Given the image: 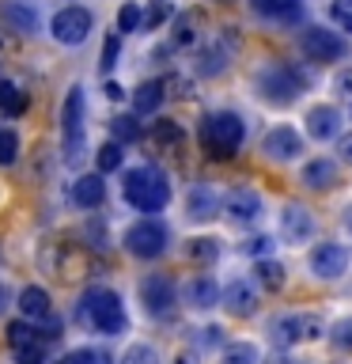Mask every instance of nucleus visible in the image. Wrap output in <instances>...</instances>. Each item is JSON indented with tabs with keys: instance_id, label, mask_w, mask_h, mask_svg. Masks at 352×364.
I'll return each mask as SVG.
<instances>
[{
	"instance_id": "nucleus-1",
	"label": "nucleus",
	"mask_w": 352,
	"mask_h": 364,
	"mask_svg": "<svg viewBox=\"0 0 352 364\" xmlns=\"http://www.w3.org/2000/svg\"><path fill=\"white\" fill-rule=\"evenodd\" d=\"M79 323L87 330H95V334H121L125 326H129V318H125V307H121V296L114 289H87L79 296Z\"/></svg>"
},
{
	"instance_id": "nucleus-2",
	"label": "nucleus",
	"mask_w": 352,
	"mask_h": 364,
	"mask_svg": "<svg viewBox=\"0 0 352 364\" xmlns=\"http://www.w3.org/2000/svg\"><path fill=\"white\" fill-rule=\"evenodd\" d=\"M121 193L133 209L159 213L170 201V182L163 178V171H155V167H133L121 182Z\"/></svg>"
},
{
	"instance_id": "nucleus-3",
	"label": "nucleus",
	"mask_w": 352,
	"mask_h": 364,
	"mask_svg": "<svg viewBox=\"0 0 352 364\" xmlns=\"http://www.w3.org/2000/svg\"><path fill=\"white\" fill-rule=\"evenodd\" d=\"M243 118L231 110H220V114H209L201 125V144L212 159H231L243 144Z\"/></svg>"
},
{
	"instance_id": "nucleus-4",
	"label": "nucleus",
	"mask_w": 352,
	"mask_h": 364,
	"mask_svg": "<svg viewBox=\"0 0 352 364\" xmlns=\"http://www.w3.org/2000/svg\"><path fill=\"white\" fill-rule=\"evenodd\" d=\"M61 148L65 164H79L87 156V133H84V87H72L61 110Z\"/></svg>"
},
{
	"instance_id": "nucleus-5",
	"label": "nucleus",
	"mask_w": 352,
	"mask_h": 364,
	"mask_svg": "<svg viewBox=\"0 0 352 364\" xmlns=\"http://www.w3.org/2000/svg\"><path fill=\"white\" fill-rule=\"evenodd\" d=\"M258 87H261V95H265L269 102L288 107V102H295V95L303 91V80H299V73H295V68H288V65H273V68H265V73H261Z\"/></svg>"
},
{
	"instance_id": "nucleus-6",
	"label": "nucleus",
	"mask_w": 352,
	"mask_h": 364,
	"mask_svg": "<svg viewBox=\"0 0 352 364\" xmlns=\"http://www.w3.org/2000/svg\"><path fill=\"white\" fill-rule=\"evenodd\" d=\"M167 228L159 224V220H141V224H133L129 232H125V250L136 258H159L167 250Z\"/></svg>"
},
{
	"instance_id": "nucleus-7",
	"label": "nucleus",
	"mask_w": 352,
	"mask_h": 364,
	"mask_svg": "<svg viewBox=\"0 0 352 364\" xmlns=\"http://www.w3.org/2000/svg\"><path fill=\"white\" fill-rule=\"evenodd\" d=\"M50 31H53V38L61 42V46L87 42V34H91V11L79 8V4H68V8H61V11L53 16Z\"/></svg>"
},
{
	"instance_id": "nucleus-8",
	"label": "nucleus",
	"mask_w": 352,
	"mask_h": 364,
	"mask_svg": "<svg viewBox=\"0 0 352 364\" xmlns=\"http://www.w3.org/2000/svg\"><path fill=\"white\" fill-rule=\"evenodd\" d=\"M299 42H303V53L311 57V61H341V57L348 53V42L341 38V34L326 31V27H307Z\"/></svg>"
},
{
	"instance_id": "nucleus-9",
	"label": "nucleus",
	"mask_w": 352,
	"mask_h": 364,
	"mask_svg": "<svg viewBox=\"0 0 352 364\" xmlns=\"http://www.w3.org/2000/svg\"><path fill=\"white\" fill-rule=\"evenodd\" d=\"M141 300L148 307V315L155 318H167L175 311V281L163 277V273H152V277L141 281Z\"/></svg>"
},
{
	"instance_id": "nucleus-10",
	"label": "nucleus",
	"mask_w": 352,
	"mask_h": 364,
	"mask_svg": "<svg viewBox=\"0 0 352 364\" xmlns=\"http://www.w3.org/2000/svg\"><path fill=\"white\" fill-rule=\"evenodd\" d=\"M318 334H322V323L314 315H280L273 323V341L277 346H295V341H307Z\"/></svg>"
},
{
	"instance_id": "nucleus-11",
	"label": "nucleus",
	"mask_w": 352,
	"mask_h": 364,
	"mask_svg": "<svg viewBox=\"0 0 352 364\" xmlns=\"http://www.w3.org/2000/svg\"><path fill=\"white\" fill-rule=\"evenodd\" d=\"M311 269H314V277H322V281L345 277V269H348V250L341 247V243H318V247L311 250Z\"/></svg>"
},
{
	"instance_id": "nucleus-12",
	"label": "nucleus",
	"mask_w": 352,
	"mask_h": 364,
	"mask_svg": "<svg viewBox=\"0 0 352 364\" xmlns=\"http://www.w3.org/2000/svg\"><path fill=\"white\" fill-rule=\"evenodd\" d=\"M224 213L231 216L235 224H250L261 216V193L250 190V186H235L231 193L224 198Z\"/></svg>"
},
{
	"instance_id": "nucleus-13",
	"label": "nucleus",
	"mask_w": 352,
	"mask_h": 364,
	"mask_svg": "<svg viewBox=\"0 0 352 364\" xmlns=\"http://www.w3.org/2000/svg\"><path fill=\"white\" fill-rule=\"evenodd\" d=\"M261 152H265L269 159H295L303 152V141H299V133L292 129V125H277V129H269L265 133V141H261Z\"/></svg>"
},
{
	"instance_id": "nucleus-14",
	"label": "nucleus",
	"mask_w": 352,
	"mask_h": 364,
	"mask_svg": "<svg viewBox=\"0 0 352 364\" xmlns=\"http://www.w3.org/2000/svg\"><path fill=\"white\" fill-rule=\"evenodd\" d=\"M280 235H284V243H307L314 235V216L303 205H288L280 213Z\"/></svg>"
},
{
	"instance_id": "nucleus-15",
	"label": "nucleus",
	"mask_w": 352,
	"mask_h": 364,
	"mask_svg": "<svg viewBox=\"0 0 352 364\" xmlns=\"http://www.w3.org/2000/svg\"><path fill=\"white\" fill-rule=\"evenodd\" d=\"M220 304H224L231 315H254V311H258V289H254L250 281H231V284L220 292Z\"/></svg>"
},
{
	"instance_id": "nucleus-16",
	"label": "nucleus",
	"mask_w": 352,
	"mask_h": 364,
	"mask_svg": "<svg viewBox=\"0 0 352 364\" xmlns=\"http://www.w3.org/2000/svg\"><path fill=\"white\" fill-rule=\"evenodd\" d=\"M307 133H311V141H334L341 133V114L334 107H311L307 114Z\"/></svg>"
},
{
	"instance_id": "nucleus-17",
	"label": "nucleus",
	"mask_w": 352,
	"mask_h": 364,
	"mask_svg": "<svg viewBox=\"0 0 352 364\" xmlns=\"http://www.w3.org/2000/svg\"><path fill=\"white\" fill-rule=\"evenodd\" d=\"M186 213H189V220H212L216 213H220V198L212 193V186H204V182H197L189 193H186Z\"/></svg>"
},
{
	"instance_id": "nucleus-18",
	"label": "nucleus",
	"mask_w": 352,
	"mask_h": 364,
	"mask_svg": "<svg viewBox=\"0 0 352 364\" xmlns=\"http://www.w3.org/2000/svg\"><path fill=\"white\" fill-rule=\"evenodd\" d=\"M68 198H72L79 209H99L102 198H106V182H102V175H84V178L72 182Z\"/></svg>"
},
{
	"instance_id": "nucleus-19",
	"label": "nucleus",
	"mask_w": 352,
	"mask_h": 364,
	"mask_svg": "<svg viewBox=\"0 0 352 364\" xmlns=\"http://www.w3.org/2000/svg\"><path fill=\"white\" fill-rule=\"evenodd\" d=\"M186 304L189 307H216L220 304V284H216L209 273H197V277L186 284Z\"/></svg>"
},
{
	"instance_id": "nucleus-20",
	"label": "nucleus",
	"mask_w": 352,
	"mask_h": 364,
	"mask_svg": "<svg viewBox=\"0 0 352 364\" xmlns=\"http://www.w3.org/2000/svg\"><path fill=\"white\" fill-rule=\"evenodd\" d=\"M258 16L277 19V23H292L303 16V0H250Z\"/></svg>"
},
{
	"instance_id": "nucleus-21",
	"label": "nucleus",
	"mask_w": 352,
	"mask_h": 364,
	"mask_svg": "<svg viewBox=\"0 0 352 364\" xmlns=\"http://www.w3.org/2000/svg\"><path fill=\"white\" fill-rule=\"evenodd\" d=\"M337 182V164L334 159H311L303 167V186L307 190H329Z\"/></svg>"
},
{
	"instance_id": "nucleus-22",
	"label": "nucleus",
	"mask_w": 352,
	"mask_h": 364,
	"mask_svg": "<svg viewBox=\"0 0 352 364\" xmlns=\"http://www.w3.org/2000/svg\"><path fill=\"white\" fill-rule=\"evenodd\" d=\"M19 311L27 318H50V292L38 289V284H27V289L19 292Z\"/></svg>"
},
{
	"instance_id": "nucleus-23",
	"label": "nucleus",
	"mask_w": 352,
	"mask_h": 364,
	"mask_svg": "<svg viewBox=\"0 0 352 364\" xmlns=\"http://www.w3.org/2000/svg\"><path fill=\"white\" fill-rule=\"evenodd\" d=\"M4 19H8L19 34H38V11H34L31 4H23V0H11V4H4Z\"/></svg>"
},
{
	"instance_id": "nucleus-24",
	"label": "nucleus",
	"mask_w": 352,
	"mask_h": 364,
	"mask_svg": "<svg viewBox=\"0 0 352 364\" xmlns=\"http://www.w3.org/2000/svg\"><path fill=\"white\" fill-rule=\"evenodd\" d=\"M159 102H163V84H155V80H144V84L133 91V110L136 114H155Z\"/></svg>"
},
{
	"instance_id": "nucleus-25",
	"label": "nucleus",
	"mask_w": 352,
	"mask_h": 364,
	"mask_svg": "<svg viewBox=\"0 0 352 364\" xmlns=\"http://www.w3.org/2000/svg\"><path fill=\"white\" fill-rule=\"evenodd\" d=\"M220 364H261V349L250 346V341H235V346L224 349Z\"/></svg>"
},
{
	"instance_id": "nucleus-26",
	"label": "nucleus",
	"mask_w": 352,
	"mask_h": 364,
	"mask_svg": "<svg viewBox=\"0 0 352 364\" xmlns=\"http://www.w3.org/2000/svg\"><path fill=\"white\" fill-rule=\"evenodd\" d=\"M258 281L265 284L269 292H277L284 284V266H280V262H273V258H261L258 262Z\"/></svg>"
},
{
	"instance_id": "nucleus-27",
	"label": "nucleus",
	"mask_w": 352,
	"mask_h": 364,
	"mask_svg": "<svg viewBox=\"0 0 352 364\" xmlns=\"http://www.w3.org/2000/svg\"><path fill=\"white\" fill-rule=\"evenodd\" d=\"M170 16H175V8H170L167 0H152V8L141 11V27H144V31H155L159 23H167Z\"/></svg>"
},
{
	"instance_id": "nucleus-28",
	"label": "nucleus",
	"mask_w": 352,
	"mask_h": 364,
	"mask_svg": "<svg viewBox=\"0 0 352 364\" xmlns=\"http://www.w3.org/2000/svg\"><path fill=\"white\" fill-rule=\"evenodd\" d=\"M0 110L4 114H23L27 110V95L16 84H0Z\"/></svg>"
},
{
	"instance_id": "nucleus-29",
	"label": "nucleus",
	"mask_w": 352,
	"mask_h": 364,
	"mask_svg": "<svg viewBox=\"0 0 352 364\" xmlns=\"http://www.w3.org/2000/svg\"><path fill=\"white\" fill-rule=\"evenodd\" d=\"M110 133H114V141H118V144L136 141V136H141V122L129 118V114H121V118H114V122H110Z\"/></svg>"
},
{
	"instance_id": "nucleus-30",
	"label": "nucleus",
	"mask_w": 352,
	"mask_h": 364,
	"mask_svg": "<svg viewBox=\"0 0 352 364\" xmlns=\"http://www.w3.org/2000/svg\"><path fill=\"white\" fill-rule=\"evenodd\" d=\"M95 164H99V175H106V171H118V167H121V144H118V141L102 144L99 152H95Z\"/></svg>"
},
{
	"instance_id": "nucleus-31",
	"label": "nucleus",
	"mask_w": 352,
	"mask_h": 364,
	"mask_svg": "<svg viewBox=\"0 0 352 364\" xmlns=\"http://www.w3.org/2000/svg\"><path fill=\"white\" fill-rule=\"evenodd\" d=\"M216 255H220L216 239H189L186 243V258H193V262H212Z\"/></svg>"
},
{
	"instance_id": "nucleus-32",
	"label": "nucleus",
	"mask_w": 352,
	"mask_h": 364,
	"mask_svg": "<svg viewBox=\"0 0 352 364\" xmlns=\"http://www.w3.org/2000/svg\"><path fill=\"white\" fill-rule=\"evenodd\" d=\"M61 364H114L110 360V353H102V349H72V353H65Z\"/></svg>"
},
{
	"instance_id": "nucleus-33",
	"label": "nucleus",
	"mask_w": 352,
	"mask_h": 364,
	"mask_svg": "<svg viewBox=\"0 0 352 364\" xmlns=\"http://www.w3.org/2000/svg\"><path fill=\"white\" fill-rule=\"evenodd\" d=\"M16 156H19V136L8 125H0V164H16Z\"/></svg>"
},
{
	"instance_id": "nucleus-34",
	"label": "nucleus",
	"mask_w": 352,
	"mask_h": 364,
	"mask_svg": "<svg viewBox=\"0 0 352 364\" xmlns=\"http://www.w3.org/2000/svg\"><path fill=\"white\" fill-rule=\"evenodd\" d=\"M329 338H334V346H337V349L352 353V315H348V318H337L334 330H329Z\"/></svg>"
},
{
	"instance_id": "nucleus-35",
	"label": "nucleus",
	"mask_w": 352,
	"mask_h": 364,
	"mask_svg": "<svg viewBox=\"0 0 352 364\" xmlns=\"http://www.w3.org/2000/svg\"><path fill=\"white\" fill-rule=\"evenodd\" d=\"M34 338H38V330H31L27 323H8V346H11V349L31 346Z\"/></svg>"
},
{
	"instance_id": "nucleus-36",
	"label": "nucleus",
	"mask_w": 352,
	"mask_h": 364,
	"mask_svg": "<svg viewBox=\"0 0 352 364\" xmlns=\"http://www.w3.org/2000/svg\"><path fill=\"white\" fill-rule=\"evenodd\" d=\"M16 364H45V346L38 338H34L31 346H19L16 349Z\"/></svg>"
},
{
	"instance_id": "nucleus-37",
	"label": "nucleus",
	"mask_w": 352,
	"mask_h": 364,
	"mask_svg": "<svg viewBox=\"0 0 352 364\" xmlns=\"http://www.w3.org/2000/svg\"><path fill=\"white\" fill-rule=\"evenodd\" d=\"M121 364H159V353L152 346H129L125 349Z\"/></svg>"
},
{
	"instance_id": "nucleus-38",
	"label": "nucleus",
	"mask_w": 352,
	"mask_h": 364,
	"mask_svg": "<svg viewBox=\"0 0 352 364\" xmlns=\"http://www.w3.org/2000/svg\"><path fill=\"white\" fill-rule=\"evenodd\" d=\"M155 141L159 144H178L182 141V125L170 122V118H159L155 122Z\"/></svg>"
},
{
	"instance_id": "nucleus-39",
	"label": "nucleus",
	"mask_w": 352,
	"mask_h": 364,
	"mask_svg": "<svg viewBox=\"0 0 352 364\" xmlns=\"http://www.w3.org/2000/svg\"><path fill=\"white\" fill-rule=\"evenodd\" d=\"M136 27H141V8H136L133 0H129V4L118 8V31L129 34V31H136Z\"/></svg>"
},
{
	"instance_id": "nucleus-40",
	"label": "nucleus",
	"mask_w": 352,
	"mask_h": 364,
	"mask_svg": "<svg viewBox=\"0 0 352 364\" xmlns=\"http://www.w3.org/2000/svg\"><path fill=\"white\" fill-rule=\"evenodd\" d=\"M224 68H227V53L220 50V46H212V50L201 57V73L212 76V73H224Z\"/></svg>"
},
{
	"instance_id": "nucleus-41",
	"label": "nucleus",
	"mask_w": 352,
	"mask_h": 364,
	"mask_svg": "<svg viewBox=\"0 0 352 364\" xmlns=\"http://www.w3.org/2000/svg\"><path fill=\"white\" fill-rule=\"evenodd\" d=\"M193 27H197V16H182V19H178V31H175V42H178V46L193 42V34H197Z\"/></svg>"
},
{
	"instance_id": "nucleus-42",
	"label": "nucleus",
	"mask_w": 352,
	"mask_h": 364,
	"mask_svg": "<svg viewBox=\"0 0 352 364\" xmlns=\"http://www.w3.org/2000/svg\"><path fill=\"white\" fill-rule=\"evenodd\" d=\"M329 11H334V19L341 23V27L352 31V0H334V4H329Z\"/></svg>"
},
{
	"instance_id": "nucleus-43",
	"label": "nucleus",
	"mask_w": 352,
	"mask_h": 364,
	"mask_svg": "<svg viewBox=\"0 0 352 364\" xmlns=\"http://www.w3.org/2000/svg\"><path fill=\"white\" fill-rule=\"evenodd\" d=\"M114 65H118V38H106V46H102V68L110 73Z\"/></svg>"
},
{
	"instance_id": "nucleus-44",
	"label": "nucleus",
	"mask_w": 352,
	"mask_h": 364,
	"mask_svg": "<svg viewBox=\"0 0 352 364\" xmlns=\"http://www.w3.org/2000/svg\"><path fill=\"white\" fill-rule=\"evenodd\" d=\"M269 247H273V239H269V235H254V239L246 243V255H265Z\"/></svg>"
},
{
	"instance_id": "nucleus-45",
	"label": "nucleus",
	"mask_w": 352,
	"mask_h": 364,
	"mask_svg": "<svg viewBox=\"0 0 352 364\" xmlns=\"http://www.w3.org/2000/svg\"><path fill=\"white\" fill-rule=\"evenodd\" d=\"M334 87L341 91V95H352V68H341L337 80H334Z\"/></svg>"
},
{
	"instance_id": "nucleus-46",
	"label": "nucleus",
	"mask_w": 352,
	"mask_h": 364,
	"mask_svg": "<svg viewBox=\"0 0 352 364\" xmlns=\"http://www.w3.org/2000/svg\"><path fill=\"white\" fill-rule=\"evenodd\" d=\"M337 152H341V159H345V164H352V133H348V136H341Z\"/></svg>"
},
{
	"instance_id": "nucleus-47",
	"label": "nucleus",
	"mask_w": 352,
	"mask_h": 364,
	"mask_svg": "<svg viewBox=\"0 0 352 364\" xmlns=\"http://www.w3.org/2000/svg\"><path fill=\"white\" fill-rule=\"evenodd\" d=\"M216 334H220V330H216V326H209V330H204V338H201V341H204V346H212V341H216Z\"/></svg>"
},
{
	"instance_id": "nucleus-48",
	"label": "nucleus",
	"mask_w": 352,
	"mask_h": 364,
	"mask_svg": "<svg viewBox=\"0 0 352 364\" xmlns=\"http://www.w3.org/2000/svg\"><path fill=\"white\" fill-rule=\"evenodd\" d=\"M106 95H110V99H121V95H125V91H121L118 84H106Z\"/></svg>"
},
{
	"instance_id": "nucleus-49",
	"label": "nucleus",
	"mask_w": 352,
	"mask_h": 364,
	"mask_svg": "<svg viewBox=\"0 0 352 364\" xmlns=\"http://www.w3.org/2000/svg\"><path fill=\"white\" fill-rule=\"evenodd\" d=\"M4 304H8V292H4V284H0V311H4Z\"/></svg>"
},
{
	"instance_id": "nucleus-50",
	"label": "nucleus",
	"mask_w": 352,
	"mask_h": 364,
	"mask_svg": "<svg viewBox=\"0 0 352 364\" xmlns=\"http://www.w3.org/2000/svg\"><path fill=\"white\" fill-rule=\"evenodd\" d=\"M345 224H348V232H352V205H348V213H345Z\"/></svg>"
},
{
	"instance_id": "nucleus-51",
	"label": "nucleus",
	"mask_w": 352,
	"mask_h": 364,
	"mask_svg": "<svg viewBox=\"0 0 352 364\" xmlns=\"http://www.w3.org/2000/svg\"><path fill=\"white\" fill-rule=\"evenodd\" d=\"M295 364H303V360H295Z\"/></svg>"
}]
</instances>
